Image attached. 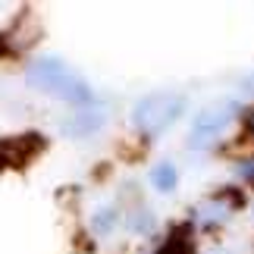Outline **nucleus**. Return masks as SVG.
Here are the masks:
<instances>
[{
    "label": "nucleus",
    "instance_id": "obj_1",
    "mask_svg": "<svg viewBox=\"0 0 254 254\" xmlns=\"http://www.w3.org/2000/svg\"><path fill=\"white\" fill-rule=\"evenodd\" d=\"M25 82L35 91H44L66 104H91L94 101L91 85L69 63H63L60 57H38V60H32L25 69Z\"/></svg>",
    "mask_w": 254,
    "mask_h": 254
},
{
    "label": "nucleus",
    "instance_id": "obj_2",
    "mask_svg": "<svg viewBox=\"0 0 254 254\" xmlns=\"http://www.w3.org/2000/svg\"><path fill=\"white\" fill-rule=\"evenodd\" d=\"M185 113V97L179 91H154L132 107V123L144 138H157Z\"/></svg>",
    "mask_w": 254,
    "mask_h": 254
},
{
    "label": "nucleus",
    "instance_id": "obj_3",
    "mask_svg": "<svg viewBox=\"0 0 254 254\" xmlns=\"http://www.w3.org/2000/svg\"><path fill=\"white\" fill-rule=\"evenodd\" d=\"M239 113H242V104L229 101V97H223V101H217V104H207L198 116H194L191 132H189V144L194 151L213 148V144L226 135L229 126L239 120Z\"/></svg>",
    "mask_w": 254,
    "mask_h": 254
},
{
    "label": "nucleus",
    "instance_id": "obj_4",
    "mask_svg": "<svg viewBox=\"0 0 254 254\" xmlns=\"http://www.w3.org/2000/svg\"><path fill=\"white\" fill-rule=\"evenodd\" d=\"M245 198L236 194V189H223L217 194H210V198H204L198 207H194V220L201 223V226H217V223H226L232 210H239Z\"/></svg>",
    "mask_w": 254,
    "mask_h": 254
},
{
    "label": "nucleus",
    "instance_id": "obj_5",
    "mask_svg": "<svg viewBox=\"0 0 254 254\" xmlns=\"http://www.w3.org/2000/svg\"><path fill=\"white\" fill-rule=\"evenodd\" d=\"M38 151H44V138H41V135L0 138V170H22Z\"/></svg>",
    "mask_w": 254,
    "mask_h": 254
},
{
    "label": "nucleus",
    "instance_id": "obj_6",
    "mask_svg": "<svg viewBox=\"0 0 254 254\" xmlns=\"http://www.w3.org/2000/svg\"><path fill=\"white\" fill-rule=\"evenodd\" d=\"M38 35H41V25L35 22V16H32V13H22V16H19V22L3 35L6 51H9V54H22V51H28V47L38 41Z\"/></svg>",
    "mask_w": 254,
    "mask_h": 254
},
{
    "label": "nucleus",
    "instance_id": "obj_7",
    "mask_svg": "<svg viewBox=\"0 0 254 254\" xmlns=\"http://www.w3.org/2000/svg\"><path fill=\"white\" fill-rule=\"evenodd\" d=\"M107 123L104 110H82V113H72L60 123V132L69 135V138H88L91 132H97L101 126Z\"/></svg>",
    "mask_w": 254,
    "mask_h": 254
},
{
    "label": "nucleus",
    "instance_id": "obj_8",
    "mask_svg": "<svg viewBox=\"0 0 254 254\" xmlns=\"http://www.w3.org/2000/svg\"><path fill=\"white\" fill-rule=\"evenodd\" d=\"M151 182L157 191H173L176 182H179V173H176L173 163H157V167L151 170Z\"/></svg>",
    "mask_w": 254,
    "mask_h": 254
},
{
    "label": "nucleus",
    "instance_id": "obj_9",
    "mask_svg": "<svg viewBox=\"0 0 254 254\" xmlns=\"http://www.w3.org/2000/svg\"><path fill=\"white\" fill-rule=\"evenodd\" d=\"M157 254H191V229L189 226H179Z\"/></svg>",
    "mask_w": 254,
    "mask_h": 254
},
{
    "label": "nucleus",
    "instance_id": "obj_10",
    "mask_svg": "<svg viewBox=\"0 0 254 254\" xmlns=\"http://www.w3.org/2000/svg\"><path fill=\"white\" fill-rule=\"evenodd\" d=\"M242 88H245L248 94H254V72H248L245 79H242Z\"/></svg>",
    "mask_w": 254,
    "mask_h": 254
},
{
    "label": "nucleus",
    "instance_id": "obj_11",
    "mask_svg": "<svg viewBox=\"0 0 254 254\" xmlns=\"http://www.w3.org/2000/svg\"><path fill=\"white\" fill-rule=\"evenodd\" d=\"M213 254H229V251H213Z\"/></svg>",
    "mask_w": 254,
    "mask_h": 254
}]
</instances>
